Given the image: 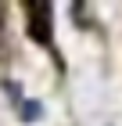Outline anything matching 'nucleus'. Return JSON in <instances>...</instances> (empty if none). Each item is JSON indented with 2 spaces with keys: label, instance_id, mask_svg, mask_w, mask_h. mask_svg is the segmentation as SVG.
Returning <instances> with one entry per match:
<instances>
[{
  "label": "nucleus",
  "instance_id": "obj_1",
  "mask_svg": "<svg viewBox=\"0 0 122 126\" xmlns=\"http://www.w3.org/2000/svg\"><path fill=\"white\" fill-rule=\"evenodd\" d=\"M29 36L36 40L40 47H50V40H54V29H50V7L47 4H29Z\"/></svg>",
  "mask_w": 122,
  "mask_h": 126
},
{
  "label": "nucleus",
  "instance_id": "obj_2",
  "mask_svg": "<svg viewBox=\"0 0 122 126\" xmlns=\"http://www.w3.org/2000/svg\"><path fill=\"white\" fill-rule=\"evenodd\" d=\"M18 115L25 119V123H36V119L43 115V108H40V101H18Z\"/></svg>",
  "mask_w": 122,
  "mask_h": 126
}]
</instances>
